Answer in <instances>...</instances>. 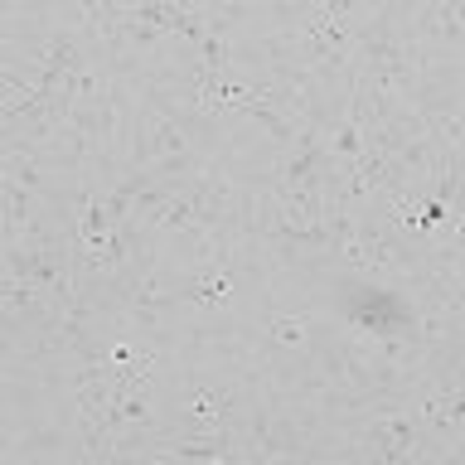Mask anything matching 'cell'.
Returning a JSON list of instances; mask_svg holds the SVG:
<instances>
[{"instance_id": "6da1fadb", "label": "cell", "mask_w": 465, "mask_h": 465, "mask_svg": "<svg viewBox=\"0 0 465 465\" xmlns=\"http://www.w3.org/2000/svg\"><path fill=\"white\" fill-rule=\"evenodd\" d=\"M228 412H232V398L209 383H189L180 392V427L184 431H223Z\"/></svg>"}, {"instance_id": "7a4b0ae2", "label": "cell", "mask_w": 465, "mask_h": 465, "mask_svg": "<svg viewBox=\"0 0 465 465\" xmlns=\"http://www.w3.org/2000/svg\"><path fill=\"white\" fill-rule=\"evenodd\" d=\"M272 97L282 102L286 97V107L296 112V116H315L325 112V102H320V87L311 78V68H276V87H272Z\"/></svg>"}, {"instance_id": "3957f363", "label": "cell", "mask_w": 465, "mask_h": 465, "mask_svg": "<svg viewBox=\"0 0 465 465\" xmlns=\"http://www.w3.org/2000/svg\"><path fill=\"white\" fill-rule=\"evenodd\" d=\"M369 450H373L378 460H402V456H412V450H417L412 417L392 412V417H383V421H373V427H369Z\"/></svg>"}, {"instance_id": "277c9868", "label": "cell", "mask_w": 465, "mask_h": 465, "mask_svg": "<svg viewBox=\"0 0 465 465\" xmlns=\"http://www.w3.org/2000/svg\"><path fill=\"white\" fill-rule=\"evenodd\" d=\"M267 334L282 349H305V344H311V320L296 315V311H272L267 315Z\"/></svg>"}, {"instance_id": "5b68a950", "label": "cell", "mask_w": 465, "mask_h": 465, "mask_svg": "<svg viewBox=\"0 0 465 465\" xmlns=\"http://www.w3.org/2000/svg\"><path fill=\"white\" fill-rule=\"evenodd\" d=\"M189 296H194L199 305H228L232 301V282L223 267H203L194 282H189Z\"/></svg>"}, {"instance_id": "8992f818", "label": "cell", "mask_w": 465, "mask_h": 465, "mask_svg": "<svg viewBox=\"0 0 465 465\" xmlns=\"http://www.w3.org/2000/svg\"><path fill=\"white\" fill-rule=\"evenodd\" d=\"M421 35L427 39H460V10L456 5H427L421 10Z\"/></svg>"}, {"instance_id": "52a82bcc", "label": "cell", "mask_w": 465, "mask_h": 465, "mask_svg": "<svg viewBox=\"0 0 465 465\" xmlns=\"http://www.w3.org/2000/svg\"><path fill=\"white\" fill-rule=\"evenodd\" d=\"M160 305H165V291L155 286V276H141V282L131 286V311H136L141 320H155Z\"/></svg>"}]
</instances>
